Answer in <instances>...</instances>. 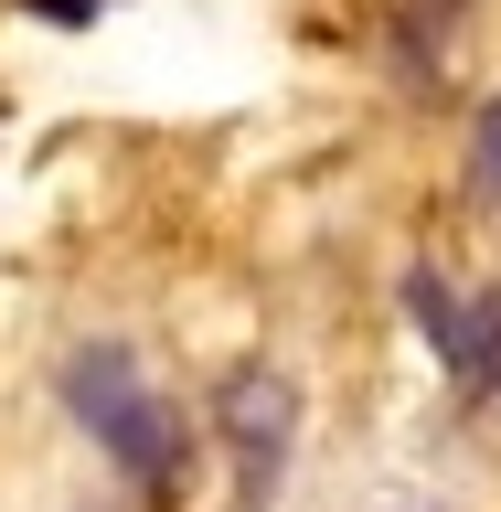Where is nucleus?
<instances>
[{"label": "nucleus", "mask_w": 501, "mask_h": 512, "mask_svg": "<svg viewBox=\"0 0 501 512\" xmlns=\"http://www.w3.org/2000/svg\"><path fill=\"white\" fill-rule=\"evenodd\" d=\"M470 192L501 203V107H480V139H470Z\"/></svg>", "instance_id": "4"}, {"label": "nucleus", "mask_w": 501, "mask_h": 512, "mask_svg": "<svg viewBox=\"0 0 501 512\" xmlns=\"http://www.w3.org/2000/svg\"><path fill=\"white\" fill-rule=\"evenodd\" d=\"M224 416H235V438H246V491L278 480V438H288V384L278 374H235L224 384Z\"/></svg>", "instance_id": "3"}, {"label": "nucleus", "mask_w": 501, "mask_h": 512, "mask_svg": "<svg viewBox=\"0 0 501 512\" xmlns=\"http://www.w3.org/2000/svg\"><path fill=\"white\" fill-rule=\"evenodd\" d=\"M64 406H75V427H86L139 491H182V459H192V448H182V416H171V395H160L118 342L64 352Z\"/></svg>", "instance_id": "1"}, {"label": "nucleus", "mask_w": 501, "mask_h": 512, "mask_svg": "<svg viewBox=\"0 0 501 512\" xmlns=\"http://www.w3.org/2000/svg\"><path fill=\"white\" fill-rule=\"evenodd\" d=\"M406 299H416V331L438 342L448 374L470 395H501V288H459L448 267H416Z\"/></svg>", "instance_id": "2"}, {"label": "nucleus", "mask_w": 501, "mask_h": 512, "mask_svg": "<svg viewBox=\"0 0 501 512\" xmlns=\"http://www.w3.org/2000/svg\"><path fill=\"white\" fill-rule=\"evenodd\" d=\"M22 11H43V22H64V32H86L96 11H107V0H22Z\"/></svg>", "instance_id": "5"}]
</instances>
